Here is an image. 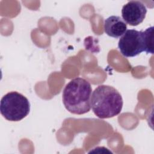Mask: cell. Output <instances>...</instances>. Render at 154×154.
Instances as JSON below:
<instances>
[{
    "label": "cell",
    "mask_w": 154,
    "mask_h": 154,
    "mask_svg": "<svg viewBox=\"0 0 154 154\" xmlns=\"http://www.w3.org/2000/svg\"><path fill=\"white\" fill-rule=\"evenodd\" d=\"M120 53L125 57H134L144 51L142 31L128 29L118 43Z\"/></svg>",
    "instance_id": "4"
},
{
    "label": "cell",
    "mask_w": 154,
    "mask_h": 154,
    "mask_svg": "<svg viewBox=\"0 0 154 154\" xmlns=\"http://www.w3.org/2000/svg\"><path fill=\"white\" fill-rule=\"evenodd\" d=\"M147 8L140 1H130L122 9L123 20L126 23L135 26L142 23L146 17Z\"/></svg>",
    "instance_id": "5"
},
{
    "label": "cell",
    "mask_w": 154,
    "mask_h": 154,
    "mask_svg": "<svg viewBox=\"0 0 154 154\" xmlns=\"http://www.w3.org/2000/svg\"><path fill=\"white\" fill-rule=\"evenodd\" d=\"M153 26H150L142 31V35L144 46V52L147 54H153Z\"/></svg>",
    "instance_id": "7"
},
{
    "label": "cell",
    "mask_w": 154,
    "mask_h": 154,
    "mask_svg": "<svg viewBox=\"0 0 154 154\" xmlns=\"http://www.w3.org/2000/svg\"><path fill=\"white\" fill-rule=\"evenodd\" d=\"M0 111L6 120L18 122L29 114L30 103L23 94L17 91H10L2 97Z\"/></svg>",
    "instance_id": "3"
},
{
    "label": "cell",
    "mask_w": 154,
    "mask_h": 154,
    "mask_svg": "<svg viewBox=\"0 0 154 154\" xmlns=\"http://www.w3.org/2000/svg\"><path fill=\"white\" fill-rule=\"evenodd\" d=\"M127 29V24L122 17L111 16L104 21L105 32L109 37L116 38L122 36Z\"/></svg>",
    "instance_id": "6"
},
{
    "label": "cell",
    "mask_w": 154,
    "mask_h": 154,
    "mask_svg": "<svg viewBox=\"0 0 154 154\" xmlns=\"http://www.w3.org/2000/svg\"><path fill=\"white\" fill-rule=\"evenodd\" d=\"M123 100L120 93L114 87L100 85L93 91L91 96V108L100 119H108L119 114Z\"/></svg>",
    "instance_id": "2"
},
{
    "label": "cell",
    "mask_w": 154,
    "mask_h": 154,
    "mask_svg": "<svg viewBox=\"0 0 154 154\" xmlns=\"http://www.w3.org/2000/svg\"><path fill=\"white\" fill-rule=\"evenodd\" d=\"M92 88L86 79L77 77L65 86L62 94L63 102L70 112L81 115L90 111Z\"/></svg>",
    "instance_id": "1"
}]
</instances>
